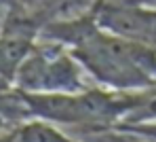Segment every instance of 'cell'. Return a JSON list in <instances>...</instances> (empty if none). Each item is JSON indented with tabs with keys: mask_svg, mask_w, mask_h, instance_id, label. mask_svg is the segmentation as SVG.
Listing matches in <instances>:
<instances>
[{
	"mask_svg": "<svg viewBox=\"0 0 156 142\" xmlns=\"http://www.w3.org/2000/svg\"><path fill=\"white\" fill-rule=\"evenodd\" d=\"M99 24L137 45H156V11L135 9V6H118V4H101L97 11Z\"/></svg>",
	"mask_w": 156,
	"mask_h": 142,
	"instance_id": "6da1fadb",
	"label": "cell"
},
{
	"mask_svg": "<svg viewBox=\"0 0 156 142\" xmlns=\"http://www.w3.org/2000/svg\"><path fill=\"white\" fill-rule=\"evenodd\" d=\"M0 129H2V119H0Z\"/></svg>",
	"mask_w": 156,
	"mask_h": 142,
	"instance_id": "7a4b0ae2",
	"label": "cell"
}]
</instances>
